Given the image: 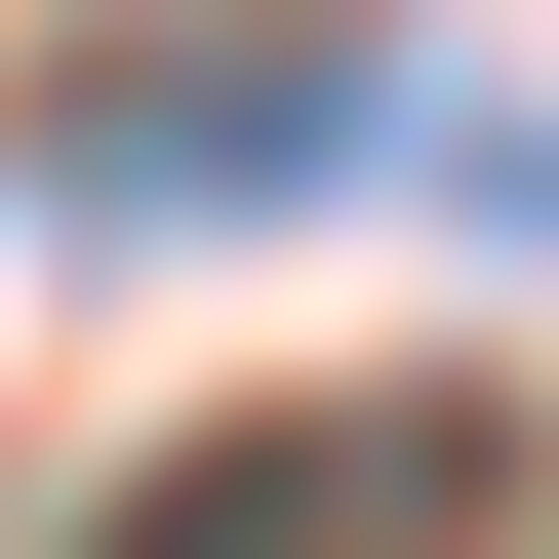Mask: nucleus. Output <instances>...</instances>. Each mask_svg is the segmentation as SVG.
I'll return each mask as SVG.
<instances>
[{
    "label": "nucleus",
    "mask_w": 559,
    "mask_h": 559,
    "mask_svg": "<svg viewBox=\"0 0 559 559\" xmlns=\"http://www.w3.org/2000/svg\"><path fill=\"white\" fill-rule=\"evenodd\" d=\"M40 559H479V400H240L200 479H120Z\"/></svg>",
    "instance_id": "nucleus-1"
}]
</instances>
